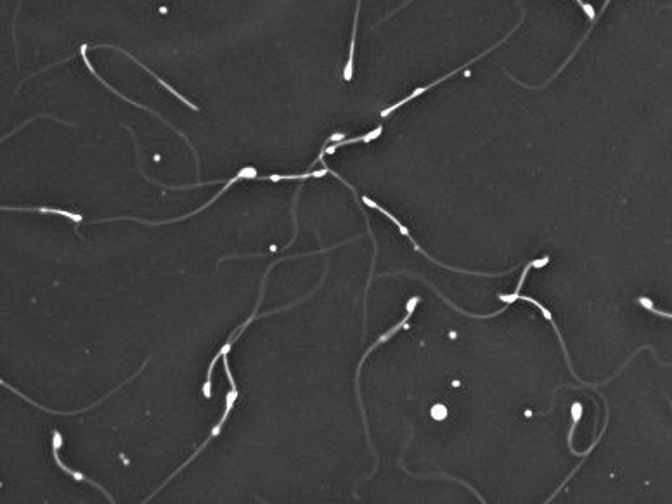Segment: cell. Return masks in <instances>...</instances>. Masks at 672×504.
I'll list each match as a JSON object with an SVG mask.
<instances>
[{
  "mask_svg": "<svg viewBox=\"0 0 672 504\" xmlns=\"http://www.w3.org/2000/svg\"><path fill=\"white\" fill-rule=\"evenodd\" d=\"M248 179H257V180H271V183H281V180H296V176H267V177H258L257 176V170H255L253 167H243L239 170V172L236 174V177H233V179H229L226 183V186L222 187V191H219V193L215 194V196L212 198L210 201H206L205 205H201V208H198V210H194V212H191V214H188V215H182V217H177V218H170V221H160V222H154V221H144V218H136V217H118V218H106V221H96V222H92V224H99V222H115V221H132V222H139V224H146V225H167V224H174V222H179V221H182V218H189V217H194L196 214H199V212H203V210H206V208L210 207L212 203H215L217 200H219L222 194H226V191H229V187L233 186V184H236V183H239V180H248Z\"/></svg>",
  "mask_w": 672,
  "mask_h": 504,
  "instance_id": "cell-1",
  "label": "cell"
},
{
  "mask_svg": "<svg viewBox=\"0 0 672 504\" xmlns=\"http://www.w3.org/2000/svg\"><path fill=\"white\" fill-rule=\"evenodd\" d=\"M419 304V297H412L411 300L408 301V314H406V317L402 319L399 324H395L394 328L392 329H388L387 333H383V335L378 338L376 342H374L373 345H371L370 348H367V352L366 354L363 355V359H361V362H359V366H357V375H356V392H357V400H359V407H361V413H363V420H364V428H366V437H367V444H370V447H371V451H373V456H374V459H376V452H374V449H373V445H371V438H370V427H367V418H366V413H364V406H363V397H361V385H359V382H361V368H363V364H364V361L367 359V355L371 354V352L374 351L376 347H380L381 344H385L387 340H390L392 336L395 335V333H399L401 331L402 328H408V321L411 319V315H412V312H415V308H416V305Z\"/></svg>",
  "mask_w": 672,
  "mask_h": 504,
  "instance_id": "cell-2",
  "label": "cell"
},
{
  "mask_svg": "<svg viewBox=\"0 0 672 504\" xmlns=\"http://www.w3.org/2000/svg\"><path fill=\"white\" fill-rule=\"evenodd\" d=\"M518 300H523V301H529V304H532V305H536V307H537V308H539V310H541V312H543V315H544V317H546V319H547V321H550V322H551V324H553V328H554V333H556V336H558V340H560V345H561V348H563V354H565V359H567V366H568V369H570V375H574V376H575V378H577V380H579V382H581V383H582V385H584V386H589V389H592V390H594V389H598V386H601V385H606V383H610V382H612V380H613V378H615V376H617V375H620V373H622V371H624V369H626V366H627V364H629V362H630V361H633V359H634V357H636V354H639V351H643V348H646V347H648V345H644V347H641V348H639V351H636V352H634V354H633V355H630V357H629V361H626V364H624V366H622V368H620V369H619V371H617V373H615V375H612V378H608V380H605V382H601V383H585V382H584V380H581V376H579V375H575V371H574V368H572V361H570V355H568V351H567V347H565V340H563V336H561V333H560V329H558V326H556V322H554V319H553V315H551V312H550V310H547V308H546V307H543V304H539V301H537V300H534V298H529V297H523V295H520V297H518Z\"/></svg>",
  "mask_w": 672,
  "mask_h": 504,
  "instance_id": "cell-3",
  "label": "cell"
},
{
  "mask_svg": "<svg viewBox=\"0 0 672 504\" xmlns=\"http://www.w3.org/2000/svg\"><path fill=\"white\" fill-rule=\"evenodd\" d=\"M87 49H89V46H87V44H82V47H80V56H82V59H84V63H85V66H87V70H89V73H91V75H94V77H96V78H98V80H99V82H101V84H102V85H105V87H106V88H109V91H111V92H113V94H116V95H118V97H122V99H123V101H127V102H130V104H134V106H137V108H140V109H144V111H147V113H151V115H154V116H156V118H160V120H161V122H163V123H165V125H168V129H172V130H174V132H175V133H179V136H181V137H182V139H184V140H185V142H188V146H189V147H191V151H192V153H194V158H196V165H198V170H199V158H198V153H196V149H194V146H192V144H191V142H189V139H188V137H185V136H184V133H182V132H181V130H177V129H175V127H174V125H170V123H168V122H167V120H165V118H163V116H161V115H160V113H156V111H153V109H151V108H146V106H143V104H139V102H136V101H132V99H129V97H125V95H123V94H122V92H118V91H116V88H113V87H111V85H109V84H108V82H106V80H105V78H102V77H101V75H99V73H98V71H96V70H94V66H92V63H91V59H89V56H87Z\"/></svg>",
  "mask_w": 672,
  "mask_h": 504,
  "instance_id": "cell-4",
  "label": "cell"
},
{
  "mask_svg": "<svg viewBox=\"0 0 672 504\" xmlns=\"http://www.w3.org/2000/svg\"><path fill=\"white\" fill-rule=\"evenodd\" d=\"M523 18H525V15H522V18H520V21H518V23H516V26H515V28H511V32H509V33H508V35H506V37H505V39H502V40H501V42H498V44H496V46H492V47H491V49H487V50H484V53H482V54H480V56H477V57H473V61H468V63H466V64H463V66H461V68H457V70H453V71H451V73H447V75H444V77H440V78H439V80H435V82H433V84H428V85H425V87H419V88H416V91H415V92H412V94H409V95H408V97H404V99H401V101H399V102H395V104H394V106H390V108H387V109H385V111H381V116H383V118H385V116H388V115H390V113H394V111H395V109H399V108H401V106H404V104H408V102H409V101H412V99H416V97H418V95H421V94H423V92H426V91H430V88H433V87H437V85H439V84H442V82H446V80H447V78H451V77H453V75H456V73H457V71H461V70H464V68H468V66H470V64H473V63H475V61H478V59H480V57H484V56H487V54H489V53H491V50H494V49H496V47H499V46H501V44H502V42H505V40H506V39H508V37H509V35H511V33H515V30H516V28H518V26H520V25H522V21H523Z\"/></svg>",
  "mask_w": 672,
  "mask_h": 504,
  "instance_id": "cell-5",
  "label": "cell"
},
{
  "mask_svg": "<svg viewBox=\"0 0 672 504\" xmlns=\"http://www.w3.org/2000/svg\"><path fill=\"white\" fill-rule=\"evenodd\" d=\"M236 399H237V390H233V389H230V392H229V393H227V404H226V411H224V414H222V418H220V420H219V423H217V424H215V428H213V430H212V433H210V437H208V438H206V440H205V442H203V444H201V447H199V449H198V451H196V452H194V454H192V456H191V458H189V459H188V461H185V463H184V465H182V466H181V468H177V469H175V472H174V475H172V476H170V478H168V480H167V482H165V483H163V485H160V487H158V489H156V490H154V492H153V494H151V496H149V497H147V499H144V503H147V501H151V499H153V497H154V494H156V492H160V489H163V487H165V485H167V483H168V482H170V480H172V478H174V476H175V475H177V473H179V472H182V469H184V468H185V466H188V465H189V463H191V461H194V459H196V458H198V454H199V452H201V451H203V449H205V447H206V445H208V444H210V440H212V438H213V437H217V435H219V433H220V431H222V427H224V423H226V421H227V418H229V414H230V411H233V407H234V402H236Z\"/></svg>",
  "mask_w": 672,
  "mask_h": 504,
  "instance_id": "cell-6",
  "label": "cell"
},
{
  "mask_svg": "<svg viewBox=\"0 0 672 504\" xmlns=\"http://www.w3.org/2000/svg\"><path fill=\"white\" fill-rule=\"evenodd\" d=\"M91 49H116V50H118V53H123V54H125V56H129V57H130V59H132V61H134V63H136V64H137V66H140V68H143V70H146V71H147V73H149V75H151V77H153V78H154V80H156V82H158V84H160V85H163V87H165V88H167V91H168V92H170V94H172V95H174V97H177V99H179V101H181V102H184V104H185V106H188V108H191V109H192V111H199V109H198V106H196V104H192V102H191V101H188V99H185V97H184V95H182V94H181V92H177V91H175V88H174V87H170V85H168V84H167V82H165V80H163V78H160V77H158V75H156V73H154V71H153V70H149V68H147V66H146V64H144V63H140V61H139V59H137V57H136V56H132V54H130V53H127V50H125V49H122V47H116V46H111V44H101V46H92V47H91Z\"/></svg>",
  "mask_w": 672,
  "mask_h": 504,
  "instance_id": "cell-7",
  "label": "cell"
},
{
  "mask_svg": "<svg viewBox=\"0 0 672 504\" xmlns=\"http://www.w3.org/2000/svg\"><path fill=\"white\" fill-rule=\"evenodd\" d=\"M61 445H63V437H61V433L60 431H54V437H53V454H54V461H56V465L60 466L61 469H63L64 473H68L70 476H73L75 480H78V482H87V483H91V485H94V487H98L101 492H105L106 494V497H108V501L109 503H115V499H113L111 496H109L108 492L105 490V487L102 485H99L98 482H94V480H91L89 476H85L84 473H80V472H77V469H71V468H68L66 465H64L63 461H61V458H60V449H61Z\"/></svg>",
  "mask_w": 672,
  "mask_h": 504,
  "instance_id": "cell-8",
  "label": "cell"
},
{
  "mask_svg": "<svg viewBox=\"0 0 672 504\" xmlns=\"http://www.w3.org/2000/svg\"><path fill=\"white\" fill-rule=\"evenodd\" d=\"M2 210H19V212H39V214H53V215H61V217H66L70 221H73L75 224H80L84 218L82 215L73 214V212L63 210V208H49V207H2Z\"/></svg>",
  "mask_w": 672,
  "mask_h": 504,
  "instance_id": "cell-9",
  "label": "cell"
},
{
  "mask_svg": "<svg viewBox=\"0 0 672 504\" xmlns=\"http://www.w3.org/2000/svg\"><path fill=\"white\" fill-rule=\"evenodd\" d=\"M361 2H363V0H357V6H356V16H354L352 39H350L349 61H347V64H345V70H343V78H345L347 82H350V80H352V77H354V57H356V37H357V21H359Z\"/></svg>",
  "mask_w": 672,
  "mask_h": 504,
  "instance_id": "cell-10",
  "label": "cell"
},
{
  "mask_svg": "<svg viewBox=\"0 0 672 504\" xmlns=\"http://www.w3.org/2000/svg\"><path fill=\"white\" fill-rule=\"evenodd\" d=\"M381 132H383V127H378L376 130H373V132H370V133H364V136L354 137V139L338 140V142H336V144H333V146H329V147H326V146H324V147H323V151H324V153H326V154H333L334 151H336V149H340V147H343V146H349V144H357V142H371V140L378 139V137L381 136Z\"/></svg>",
  "mask_w": 672,
  "mask_h": 504,
  "instance_id": "cell-11",
  "label": "cell"
},
{
  "mask_svg": "<svg viewBox=\"0 0 672 504\" xmlns=\"http://www.w3.org/2000/svg\"><path fill=\"white\" fill-rule=\"evenodd\" d=\"M637 304H639L641 307H643V308H646V310L653 312V314H655V315H658V317L672 319V314H669V312H664V310H658V308H655L653 301H651L650 298H646V297H641V298H637Z\"/></svg>",
  "mask_w": 672,
  "mask_h": 504,
  "instance_id": "cell-12",
  "label": "cell"
},
{
  "mask_svg": "<svg viewBox=\"0 0 672 504\" xmlns=\"http://www.w3.org/2000/svg\"><path fill=\"white\" fill-rule=\"evenodd\" d=\"M147 361H149V359H147ZM147 361H146V362H144V364H143V368H140V371H143V369H144V368H146V364H147ZM140 371H139V373H140ZM136 375H137V373H136ZM136 375H132V378H134V376H136ZM132 378H130V380H132ZM127 382H129V380H127ZM123 385H125V383H123ZM123 385H122V386H123ZM122 386H120V389H122Z\"/></svg>",
  "mask_w": 672,
  "mask_h": 504,
  "instance_id": "cell-13",
  "label": "cell"
},
{
  "mask_svg": "<svg viewBox=\"0 0 672 504\" xmlns=\"http://www.w3.org/2000/svg\"><path fill=\"white\" fill-rule=\"evenodd\" d=\"M671 407H672V404H671Z\"/></svg>",
  "mask_w": 672,
  "mask_h": 504,
  "instance_id": "cell-14",
  "label": "cell"
}]
</instances>
